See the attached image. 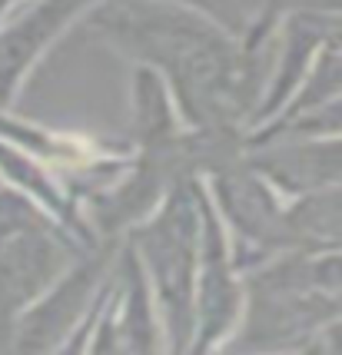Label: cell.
Returning a JSON list of instances; mask_svg holds the SVG:
<instances>
[{"mask_svg": "<svg viewBox=\"0 0 342 355\" xmlns=\"http://www.w3.org/2000/svg\"><path fill=\"white\" fill-rule=\"evenodd\" d=\"M83 20L113 50L166 80L193 130L239 137V126L256 120V100L266 96L263 46L170 0H100Z\"/></svg>", "mask_w": 342, "mask_h": 355, "instance_id": "1", "label": "cell"}, {"mask_svg": "<svg viewBox=\"0 0 342 355\" xmlns=\"http://www.w3.org/2000/svg\"><path fill=\"white\" fill-rule=\"evenodd\" d=\"M200 226V183H193V176H180L156 219L143 223L133 232V239L140 243V256L150 266V279L156 286L160 309L166 315L173 349L193 345V336H196L193 279H196V252H200L196 249Z\"/></svg>", "mask_w": 342, "mask_h": 355, "instance_id": "2", "label": "cell"}, {"mask_svg": "<svg viewBox=\"0 0 342 355\" xmlns=\"http://www.w3.org/2000/svg\"><path fill=\"white\" fill-rule=\"evenodd\" d=\"M67 263L70 249L60 232L37 216L24 196L0 189V345H14L10 336L20 319L63 279Z\"/></svg>", "mask_w": 342, "mask_h": 355, "instance_id": "3", "label": "cell"}, {"mask_svg": "<svg viewBox=\"0 0 342 355\" xmlns=\"http://www.w3.org/2000/svg\"><path fill=\"white\" fill-rule=\"evenodd\" d=\"M100 0H37L0 27V110L14 103L27 70L70 24L87 17Z\"/></svg>", "mask_w": 342, "mask_h": 355, "instance_id": "4", "label": "cell"}, {"mask_svg": "<svg viewBox=\"0 0 342 355\" xmlns=\"http://www.w3.org/2000/svg\"><path fill=\"white\" fill-rule=\"evenodd\" d=\"M200 209H203V299L196 306V332L200 339L193 342L196 349L216 345L223 332H230L236 309V282H233V263L226 256L223 230L216 223L213 202L200 186Z\"/></svg>", "mask_w": 342, "mask_h": 355, "instance_id": "5", "label": "cell"}, {"mask_svg": "<svg viewBox=\"0 0 342 355\" xmlns=\"http://www.w3.org/2000/svg\"><path fill=\"white\" fill-rule=\"evenodd\" d=\"M210 17L226 33L239 37L249 46H266L276 33V24L289 14V0H170Z\"/></svg>", "mask_w": 342, "mask_h": 355, "instance_id": "6", "label": "cell"}]
</instances>
